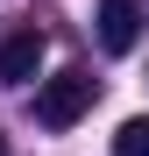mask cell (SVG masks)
I'll return each mask as SVG.
<instances>
[{
    "label": "cell",
    "mask_w": 149,
    "mask_h": 156,
    "mask_svg": "<svg viewBox=\"0 0 149 156\" xmlns=\"http://www.w3.org/2000/svg\"><path fill=\"white\" fill-rule=\"evenodd\" d=\"M92 99H99V78H92V71H57V78L36 85V121H43V128H71Z\"/></svg>",
    "instance_id": "cell-1"
},
{
    "label": "cell",
    "mask_w": 149,
    "mask_h": 156,
    "mask_svg": "<svg viewBox=\"0 0 149 156\" xmlns=\"http://www.w3.org/2000/svg\"><path fill=\"white\" fill-rule=\"evenodd\" d=\"M43 57H50L43 29H14L7 43H0V85H29V78L43 71Z\"/></svg>",
    "instance_id": "cell-2"
},
{
    "label": "cell",
    "mask_w": 149,
    "mask_h": 156,
    "mask_svg": "<svg viewBox=\"0 0 149 156\" xmlns=\"http://www.w3.org/2000/svg\"><path fill=\"white\" fill-rule=\"evenodd\" d=\"M135 36H142V0H99V43L114 50H135Z\"/></svg>",
    "instance_id": "cell-3"
},
{
    "label": "cell",
    "mask_w": 149,
    "mask_h": 156,
    "mask_svg": "<svg viewBox=\"0 0 149 156\" xmlns=\"http://www.w3.org/2000/svg\"><path fill=\"white\" fill-rule=\"evenodd\" d=\"M114 156H149V114L121 121V135H114Z\"/></svg>",
    "instance_id": "cell-4"
},
{
    "label": "cell",
    "mask_w": 149,
    "mask_h": 156,
    "mask_svg": "<svg viewBox=\"0 0 149 156\" xmlns=\"http://www.w3.org/2000/svg\"><path fill=\"white\" fill-rule=\"evenodd\" d=\"M0 156H7V135H0Z\"/></svg>",
    "instance_id": "cell-5"
}]
</instances>
